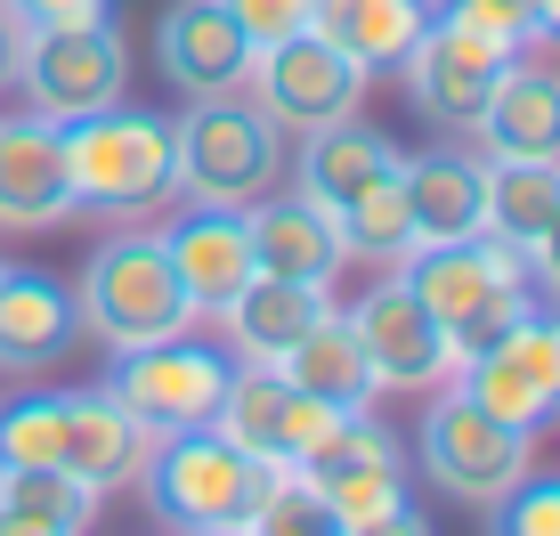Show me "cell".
<instances>
[{"label": "cell", "instance_id": "3", "mask_svg": "<svg viewBox=\"0 0 560 536\" xmlns=\"http://www.w3.org/2000/svg\"><path fill=\"white\" fill-rule=\"evenodd\" d=\"M398 277L415 284V301L447 325L455 341V366L471 350H488L504 325H520L536 310V284H528V253H512L504 236H463V244H422V253L398 260Z\"/></svg>", "mask_w": 560, "mask_h": 536}, {"label": "cell", "instance_id": "17", "mask_svg": "<svg viewBox=\"0 0 560 536\" xmlns=\"http://www.w3.org/2000/svg\"><path fill=\"white\" fill-rule=\"evenodd\" d=\"M398 179H407L415 253H422V244L488 236V155H479V147H431V155H407Z\"/></svg>", "mask_w": 560, "mask_h": 536}, {"label": "cell", "instance_id": "39", "mask_svg": "<svg viewBox=\"0 0 560 536\" xmlns=\"http://www.w3.org/2000/svg\"><path fill=\"white\" fill-rule=\"evenodd\" d=\"M9 42H16V33H9V16H0V82H9Z\"/></svg>", "mask_w": 560, "mask_h": 536}, {"label": "cell", "instance_id": "24", "mask_svg": "<svg viewBox=\"0 0 560 536\" xmlns=\"http://www.w3.org/2000/svg\"><path fill=\"white\" fill-rule=\"evenodd\" d=\"M277 374L293 382L301 398H325V407H341V415H358V407L382 398V382H374V366H365V350H358V334H350L341 310H325L317 325H308L293 350L277 358Z\"/></svg>", "mask_w": 560, "mask_h": 536}, {"label": "cell", "instance_id": "28", "mask_svg": "<svg viewBox=\"0 0 560 536\" xmlns=\"http://www.w3.org/2000/svg\"><path fill=\"white\" fill-rule=\"evenodd\" d=\"M0 512H25V521H42L57 536H90V521H98V488L73 480L66 464H49V471H0Z\"/></svg>", "mask_w": 560, "mask_h": 536}, {"label": "cell", "instance_id": "8", "mask_svg": "<svg viewBox=\"0 0 560 536\" xmlns=\"http://www.w3.org/2000/svg\"><path fill=\"white\" fill-rule=\"evenodd\" d=\"M504 66H512V42H495L488 25L439 9V0H431V25L415 33V49L398 57L415 114L431 130H463V139H471V123H479V106H488V90H495Z\"/></svg>", "mask_w": 560, "mask_h": 536}, {"label": "cell", "instance_id": "41", "mask_svg": "<svg viewBox=\"0 0 560 536\" xmlns=\"http://www.w3.org/2000/svg\"><path fill=\"white\" fill-rule=\"evenodd\" d=\"M0 268H9V260H0Z\"/></svg>", "mask_w": 560, "mask_h": 536}, {"label": "cell", "instance_id": "18", "mask_svg": "<svg viewBox=\"0 0 560 536\" xmlns=\"http://www.w3.org/2000/svg\"><path fill=\"white\" fill-rule=\"evenodd\" d=\"M163 253H171V277L187 284V301H196V317H220L228 301L260 277L244 212H211V203H187V212L163 228Z\"/></svg>", "mask_w": 560, "mask_h": 536}, {"label": "cell", "instance_id": "5", "mask_svg": "<svg viewBox=\"0 0 560 536\" xmlns=\"http://www.w3.org/2000/svg\"><path fill=\"white\" fill-rule=\"evenodd\" d=\"M66 179H73V212H163L179 196L171 179V123L147 106H106L66 123Z\"/></svg>", "mask_w": 560, "mask_h": 536}, {"label": "cell", "instance_id": "40", "mask_svg": "<svg viewBox=\"0 0 560 536\" xmlns=\"http://www.w3.org/2000/svg\"><path fill=\"white\" fill-rule=\"evenodd\" d=\"M220 536H236V528H220Z\"/></svg>", "mask_w": 560, "mask_h": 536}, {"label": "cell", "instance_id": "6", "mask_svg": "<svg viewBox=\"0 0 560 536\" xmlns=\"http://www.w3.org/2000/svg\"><path fill=\"white\" fill-rule=\"evenodd\" d=\"M9 73L25 90V114L42 123H82V114L122 106L130 90V42L114 25H25L9 42Z\"/></svg>", "mask_w": 560, "mask_h": 536}, {"label": "cell", "instance_id": "12", "mask_svg": "<svg viewBox=\"0 0 560 536\" xmlns=\"http://www.w3.org/2000/svg\"><path fill=\"white\" fill-rule=\"evenodd\" d=\"M341 317H350V334H358V350H365V366H374L382 391H439V382L455 374L447 325L415 301V284L398 277V268L358 301V310H341Z\"/></svg>", "mask_w": 560, "mask_h": 536}, {"label": "cell", "instance_id": "11", "mask_svg": "<svg viewBox=\"0 0 560 536\" xmlns=\"http://www.w3.org/2000/svg\"><path fill=\"white\" fill-rule=\"evenodd\" d=\"M365 82H374V73H365L358 57H341L325 33H293V42H277V49H253V73H244V90L260 98V114L277 130L350 123L365 106Z\"/></svg>", "mask_w": 560, "mask_h": 536}, {"label": "cell", "instance_id": "2", "mask_svg": "<svg viewBox=\"0 0 560 536\" xmlns=\"http://www.w3.org/2000/svg\"><path fill=\"white\" fill-rule=\"evenodd\" d=\"M277 171H284V130L260 114L253 90L187 98V114L171 123V179H179L187 203L244 212L277 187Z\"/></svg>", "mask_w": 560, "mask_h": 536}, {"label": "cell", "instance_id": "34", "mask_svg": "<svg viewBox=\"0 0 560 536\" xmlns=\"http://www.w3.org/2000/svg\"><path fill=\"white\" fill-rule=\"evenodd\" d=\"M9 33L25 25H114V0H0Z\"/></svg>", "mask_w": 560, "mask_h": 536}, {"label": "cell", "instance_id": "38", "mask_svg": "<svg viewBox=\"0 0 560 536\" xmlns=\"http://www.w3.org/2000/svg\"><path fill=\"white\" fill-rule=\"evenodd\" d=\"M536 33H545V42H560V0H536Z\"/></svg>", "mask_w": 560, "mask_h": 536}, {"label": "cell", "instance_id": "15", "mask_svg": "<svg viewBox=\"0 0 560 536\" xmlns=\"http://www.w3.org/2000/svg\"><path fill=\"white\" fill-rule=\"evenodd\" d=\"M154 66L179 98H220V90H244L253 73V42L228 16V0H171L154 16Z\"/></svg>", "mask_w": 560, "mask_h": 536}, {"label": "cell", "instance_id": "25", "mask_svg": "<svg viewBox=\"0 0 560 536\" xmlns=\"http://www.w3.org/2000/svg\"><path fill=\"white\" fill-rule=\"evenodd\" d=\"M422 25H431V0H308V33H325L365 73H398Z\"/></svg>", "mask_w": 560, "mask_h": 536}, {"label": "cell", "instance_id": "36", "mask_svg": "<svg viewBox=\"0 0 560 536\" xmlns=\"http://www.w3.org/2000/svg\"><path fill=\"white\" fill-rule=\"evenodd\" d=\"M350 536H439V528L422 521V504L407 496V504H398V512H382V521H365V528H350Z\"/></svg>", "mask_w": 560, "mask_h": 536}, {"label": "cell", "instance_id": "7", "mask_svg": "<svg viewBox=\"0 0 560 536\" xmlns=\"http://www.w3.org/2000/svg\"><path fill=\"white\" fill-rule=\"evenodd\" d=\"M528 447H536V431L495 423V415L471 407L455 382H439L431 407H422V423H415V464H422V480H431L439 496H455V504H479V512H488L495 496L528 471Z\"/></svg>", "mask_w": 560, "mask_h": 536}, {"label": "cell", "instance_id": "10", "mask_svg": "<svg viewBox=\"0 0 560 536\" xmlns=\"http://www.w3.org/2000/svg\"><path fill=\"white\" fill-rule=\"evenodd\" d=\"M228 374H236V358H228V350L179 334V341H154V350H122V358H114V374H106V391L139 415L147 439H163V431L211 423V415H220Z\"/></svg>", "mask_w": 560, "mask_h": 536}, {"label": "cell", "instance_id": "32", "mask_svg": "<svg viewBox=\"0 0 560 536\" xmlns=\"http://www.w3.org/2000/svg\"><path fill=\"white\" fill-rule=\"evenodd\" d=\"M228 16L244 25L253 49H277V42H293V33H308V0H228Z\"/></svg>", "mask_w": 560, "mask_h": 536}, {"label": "cell", "instance_id": "23", "mask_svg": "<svg viewBox=\"0 0 560 536\" xmlns=\"http://www.w3.org/2000/svg\"><path fill=\"white\" fill-rule=\"evenodd\" d=\"M334 301H325V284H293V277H253L236 301L220 310V325H228V350L244 358V366H277L284 350L317 325Z\"/></svg>", "mask_w": 560, "mask_h": 536}, {"label": "cell", "instance_id": "30", "mask_svg": "<svg viewBox=\"0 0 560 536\" xmlns=\"http://www.w3.org/2000/svg\"><path fill=\"white\" fill-rule=\"evenodd\" d=\"M236 536H350L334 521V504L317 496V480L308 471H277L268 480V496L253 504V521H244Z\"/></svg>", "mask_w": 560, "mask_h": 536}, {"label": "cell", "instance_id": "27", "mask_svg": "<svg viewBox=\"0 0 560 536\" xmlns=\"http://www.w3.org/2000/svg\"><path fill=\"white\" fill-rule=\"evenodd\" d=\"M560 212V163H488V236L528 253Z\"/></svg>", "mask_w": 560, "mask_h": 536}, {"label": "cell", "instance_id": "1", "mask_svg": "<svg viewBox=\"0 0 560 536\" xmlns=\"http://www.w3.org/2000/svg\"><path fill=\"white\" fill-rule=\"evenodd\" d=\"M73 317H82V334L98 341L106 358L154 350V341H179V334L203 325L196 301H187V284L171 277L163 236H147V228H114L98 253L82 260V277H73Z\"/></svg>", "mask_w": 560, "mask_h": 536}, {"label": "cell", "instance_id": "21", "mask_svg": "<svg viewBox=\"0 0 560 536\" xmlns=\"http://www.w3.org/2000/svg\"><path fill=\"white\" fill-rule=\"evenodd\" d=\"M147 447H154V439L139 431V415H130L122 398L106 391V382H82V391H66V471H73V480H90V488L106 496V488L139 480Z\"/></svg>", "mask_w": 560, "mask_h": 536}, {"label": "cell", "instance_id": "31", "mask_svg": "<svg viewBox=\"0 0 560 536\" xmlns=\"http://www.w3.org/2000/svg\"><path fill=\"white\" fill-rule=\"evenodd\" d=\"M488 536H560V480H520L488 504Z\"/></svg>", "mask_w": 560, "mask_h": 536}, {"label": "cell", "instance_id": "22", "mask_svg": "<svg viewBox=\"0 0 560 536\" xmlns=\"http://www.w3.org/2000/svg\"><path fill=\"white\" fill-rule=\"evenodd\" d=\"M398 139H382L374 123H325V130H301V155H293V187L308 203H325V212H341V203L358 196L365 179H382V171H398Z\"/></svg>", "mask_w": 560, "mask_h": 536}, {"label": "cell", "instance_id": "16", "mask_svg": "<svg viewBox=\"0 0 560 536\" xmlns=\"http://www.w3.org/2000/svg\"><path fill=\"white\" fill-rule=\"evenodd\" d=\"M73 220L66 130L42 114H0V228H57Z\"/></svg>", "mask_w": 560, "mask_h": 536}, {"label": "cell", "instance_id": "19", "mask_svg": "<svg viewBox=\"0 0 560 536\" xmlns=\"http://www.w3.org/2000/svg\"><path fill=\"white\" fill-rule=\"evenodd\" d=\"M244 236H253V268L260 277H293V284H334L341 277V228L325 203H308L301 187L277 196L268 187L260 203H244Z\"/></svg>", "mask_w": 560, "mask_h": 536}, {"label": "cell", "instance_id": "26", "mask_svg": "<svg viewBox=\"0 0 560 536\" xmlns=\"http://www.w3.org/2000/svg\"><path fill=\"white\" fill-rule=\"evenodd\" d=\"M341 228V253L350 260H374V268H398L415 253V220H407V179L398 171H382V179H365L350 203L334 212Z\"/></svg>", "mask_w": 560, "mask_h": 536}, {"label": "cell", "instance_id": "9", "mask_svg": "<svg viewBox=\"0 0 560 536\" xmlns=\"http://www.w3.org/2000/svg\"><path fill=\"white\" fill-rule=\"evenodd\" d=\"M447 382L471 398V407H488L495 423L545 431L552 415H560V301H552V310L536 301V310L520 317V325H504L488 350L463 358Z\"/></svg>", "mask_w": 560, "mask_h": 536}, {"label": "cell", "instance_id": "37", "mask_svg": "<svg viewBox=\"0 0 560 536\" xmlns=\"http://www.w3.org/2000/svg\"><path fill=\"white\" fill-rule=\"evenodd\" d=\"M0 536H57V528H42V521H25V512H0Z\"/></svg>", "mask_w": 560, "mask_h": 536}, {"label": "cell", "instance_id": "14", "mask_svg": "<svg viewBox=\"0 0 560 536\" xmlns=\"http://www.w3.org/2000/svg\"><path fill=\"white\" fill-rule=\"evenodd\" d=\"M471 147L488 163H560V57H536V42L512 49L471 123Z\"/></svg>", "mask_w": 560, "mask_h": 536}, {"label": "cell", "instance_id": "20", "mask_svg": "<svg viewBox=\"0 0 560 536\" xmlns=\"http://www.w3.org/2000/svg\"><path fill=\"white\" fill-rule=\"evenodd\" d=\"M82 317L49 268H0V374H49L73 350Z\"/></svg>", "mask_w": 560, "mask_h": 536}, {"label": "cell", "instance_id": "4", "mask_svg": "<svg viewBox=\"0 0 560 536\" xmlns=\"http://www.w3.org/2000/svg\"><path fill=\"white\" fill-rule=\"evenodd\" d=\"M139 480H147L154 521H163L171 536H220V528L253 521V504L268 496L277 464H253V455L228 447L211 423H196V431H163L154 439Z\"/></svg>", "mask_w": 560, "mask_h": 536}, {"label": "cell", "instance_id": "29", "mask_svg": "<svg viewBox=\"0 0 560 536\" xmlns=\"http://www.w3.org/2000/svg\"><path fill=\"white\" fill-rule=\"evenodd\" d=\"M49 464H66V391L0 398V471H49Z\"/></svg>", "mask_w": 560, "mask_h": 536}, {"label": "cell", "instance_id": "35", "mask_svg": "<svg viewBox=\"0 0 560 536\" xmlns=\"http://www.w3.org/2000/svg\"><path fill=\"white\" fill-rule=\"evenodd\" d=\"M528 284H536V301H560V212L545 220V236L528 244Z\"/></svg>", "mask_w": 560, "mask_h": 536}, {"label": "cell", "instance_id": "13", "mask_svg": "<svg viewBox=\"0 0 560 536\" xmlns=\"http://www.w3.org/2000/svg\"><path fill=\"white\" fill-rule=\"evenodd\" d=\"M341 407H325V398H301L293 382L277 366H236L220 391V415H211V431L228 439V447H244L253 464H277L293 471L308 447H317L325 431H334Z\"/></svg>", "mask_w": 560, "mask_h": 536}, {"label": "cell", "instance_id": "33", "mask_svg": "<svg viewBox=\"0 0 560 536\" xmlns=\"http://www.w3.org/2000/svg\"><path fill=\"white\" fill-rule=\"evenodd\" d=\"M439 9H455V16H471V25H488L495 42H512V49L545 42V33H536V0H439Z\"/></svg>", "mask_w": 560, "mask_h": 536}]
</instances>
